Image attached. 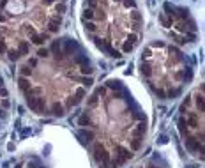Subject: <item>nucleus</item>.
I'll return each instance as SVG.
<instances>
[{
    "mask_svg": "<svg viewBox=\"0 0 205 168\" xmlns=\"http://www.w3.org/2000/svg\"><path fill=\"white\" fill-rule=\"evenodd\" d=\"M117 158L115 159H113L111 163H110V166H113V168H115V166H119V165H122V163H126L127 159H131L133 158V154H131V151L129 149H126V147H119V149H117Z\"/></svg>",
    "mask_w": 205,
    "mask_h": 168,
    "instance_id": "f257e3e1",
    "label": "nucleus"
},
{
    "mask_svg": "<svg viewBox=\"0 0 205 168\" xmlns=\"http://www.w3.org/2000/svg\"><path fill=\"white\" fill-rule=\"evenodd\" d=\"M138 39H140V35L136 34V32L129 34V35L126 37V41H124V48H122V51H120V53H129L136 44H138Z\"/></svg>",
    "mask_w": 205,
    "mask_h": 168,
    "instance_id": "f03ea898",
    "label": "nucleus"
},
{
    "mask_svg": "<svg viewBox=\"0 0 205 168\" xmlns=\"http://www.w3.org/2000/svg\"><path fill=\"white\" fill-rule=\"evenodd\" d=\"M50 35H51V34H48V32H41V34H34V35L30 37V43H34V44L41 46V44H44V41H48V39H50Z\"/></svg>",
    "mask_w": 205,
    "mask_h": 168,
    "instance_id": "7ed1b4c3",
    "label": "nucleus"
},
{
    "mask_svg": "<svg viewBox=\"0 0 205 168\" xmlns=\"http://www.w3.org/2000/svg\"><path fill=\"white\" fill-rule=\"evenodd\" d=\"M78 124L81 126V128H88V126L92 124V119H90V115L85 112V113H81V115H80V119H78Z\"/></svg>",
    "mask_w": 205,
    "mask_h": 168,
    "instance_id": "20e7f679",
    "label": "nucleus"
},
{
    "mask_svg": "<svg viewBox=\"0 0 205 168\" xmlns=\"http://www.w3.org/2000/svg\"><path fill=\"white\" fill-rule=\"evenodd\" d=\"M21 55H27L28 50H30V43L28 41H18V48H16Z\"/></svg>",
    "mask_w": 205,
    "mask_h": 168,
    "instance_id": "39448f33",
    "label": "nucleus"
},
{
    "mask_svg": "<svg viewBox=\"0 0 205 168\" xmlns=\"http://www.w3.org/2000/svg\"><path fill=\"white\" fill-rule=\"evenodd\" d=\"M18 85H19V89L23 90V92H27V90L30 89V80L25 78V76H19V78H18Z\"/></svg>",
    "mask_w": 205,
    "mask_h": 168,
    "instance_id": "423d86ee",
    "label": "nucleus"
},
{
    "mask_svg": "<svg viewBox=\"0 0 205 168\" xmlns=\"http://www.w3.org/2000/svg\"><path fill=\"white\" fill-rule=\"evenodd\" d=\"M6 53H7V58H9V60H13V62H14V60H18V58L21 57V53H19L16 48H9Z\"/></svg>",
    "mask_w": 205,
    "mask_h": 168,
    "instance_id": "0eeeda50",
    "label": "nucleus"
},
{
    "mask_svg": "<svg viewBox=\"0 0 205 168\" xmlns=\"http://www.w3.org/2000/svg\"><path fill=\"white\" fill-rule=\"evenodd\" d=\"M76 135H78L80 138H85L87 142H92V140H94V136H96L92 131H87V129H85V131H80V133H76ZM85 140H83V142H85Z\"/></svg>",
    "mask_w": 205,
    "mask_h": 168,
    "instance_id": "6e6552de",
    "label": "nucleus"
},
{
    "mask_svg": "<svg viewBox=\"0 0 205 168\" xmlns=\"http://www.w3.org/2000/svg\"><path fill=\"white\" fill-rule=\"evenodd\" d=\"M140 149H142V140L134 136L133 142H131V149H129V151H140Z\"/></svg>",
    "mask_w": 205,
    "mask_h": 168,
    "instance_id": "1a4fd4ad",
    "label": "nucleus"
},
{
    "mask_svg": "<svg viewBox=\"0 0 205 168\" xmlns=\"http://www.w3.org/2000/svg\"><path fill=\"white\" fill-rule=\"evenodd\" d=\"M108 87L113 89V90H122V85H120L119 80H110V81H108Z\"/></svg>",
    "mask_w": 205,
    "mask_h": 168,
    "instance_id": "9d476101",
    "label": "nucleus"
},
{
    "mask_svg": "<svg viewBox=\"0 0 205 168\" xmlns=\"http://www.w3.org/2000/svg\"><path fill=\"white\" fill-rule=\"evenodd\" d=\"M48 55H50V50H48V48H42V46H41V48L37 50V55H35V57H37V58H46Z\"/></svg>",
    "mask_w": 205,
    "mask_h": 168,
    "instance_id": "9b49d317",
    "label": "nucleus"
},
{
    "mask_svg": "<svg viewBox=\"0 0 205 168\" xmlns=\"http://www.w3.org/2000/svg\"><path fill=\"white\" fill-rule=\"evenodd\" d=\"M51 112H53L55 115H58V117H62V115H64V108L60 106V104H58V103H55V104H53V106H51Z\"/></svg>",
    "mask_w": 205,
    "mask_h": 168,
    "instance_id": "f8f14e48",
    "label": "nucleus"
},
{
    "mask_svg": "<svg viewBox=\"0 0 205 168\" xmlns=\"http://www.w3.org/2000/svg\"><path fill=\"white\" fill-rule=\"evenodd\" d=\"M30 74H32V69H30L28 66H23V67L19 69V76H25V78H27V76H30Z\"/></svg>",
    "mask_w": 205,
    "mask_h": 168,
    "instance_id": "ddd939ff",
    "label": "nucleus"
},
{
    "mask_svg": "<svg viewBox=\"0 0 205 168\" xmlns=\"http://www.w3.org/2000/svg\"><path fill=\"white\" fill-rule=\"evenodd\" d=\"M80 73H81V74H92V73H94V69H92V67H90V66L87 64V66H81Z\"/></svg>",
    "mask_w": 205,
    "mask_h": 168,
    "instance_id": "4468645a",
    "label": "nucleus"
},
{
    "mask_svg": "<svg viewBox=\"0 0 205 168\" xmlns=\"http://www.w3.org/2000/svg\"><path fill=\"white\" fill-rule=\"evenodd\" d=\"M92 83H94V80L90 78V76L88 78H81V85L83 87H92Z\"/></svg>",
    "mask_w": 205,
    "mask_h": 168,
    "instance_id": "2eb2a0df",
    "label": "nucleus"
},
{
    "mask_svg": "<svg viewBox=\"0 0 205 168\" xmlns=\"http://www.w3.org/2000/svg\"><path fill=\"white\" fill-rule=\"evenodd\" d=\"M85 28H87L90 34H92V32H96V30H97V25H96V23H92V22H88V23L85 25Z\"/></svg>",
    "mask_w": 205,
    "mask_h": 168,
    "instance_id": "dca6fc26",
    "label": "nucleus"
},
{
    "mask_svg": "<svg viewBox=\"0 0 205 168\" xmlns=\"http://www.w3.org/2000/svg\"><path fill=\"white\" fill-rule=\"evenodd\" d=\"M83 18H85V19H92V18H94V11H92V9H85Z\"/></svg>",
    "mask_w": 205,
    "mask_h": 168,
    "instance_id": "f3484780",
    "label": "nucleus"
},
{
    "mask_svg": "<svg viewBox=\"0 0 205 168\" xmlns=\"http://www.w3.org/2000/svg\"><path fill=\"white\" fill-rule=\"evenodd\" d=\"M97 96H99V94H94L92 97H90V99H88V103H87V104H88V106H96V104H97Z\"/></svg>",
    "mask_w": 205,
    "mask_h": 168,
    "instance_id": "a211bd4d",
    "label": "nucleus"
},
{
    "mask_svg": "<svg viewBox=\"0 0 205 168\" xmlns=\"http://www.w3.org/2000/svg\"><path fill=\"white\" fill-rule=\"evenodd\" d=\"M108 53H110V57H113V58H120V57H122V53H120L119 50H110Z\"/></svg>",
    "mask_w": 205,
    "mask_h": 168,
    "instance_id": "6ab92c4d",
    "label": "nucleus"
},
{
    "mask_svg": "<svg viewBox=\"0 0 205 168\" xmlns=\"http://www.w3.org/2000/svg\"><path fill=\"white\" fill-rule=\"evenodd\" d=\"M154 90H156V94L159 96V99H165V97H166V92H165L163 89H154Z\"/></svg>",
    "mask_w": 205,
    "mask_h": 168,
    "instance_id": "aec40b11",
    "label": "nucleus"
},
{
    "mask_svg": "<svg viewBox=\"0 0 205 168\" xmlns=\"http://www.w3.org/2000/svg\"><path fill=\"white\" fill-rule=\"evenodd\" d=\"M37 57H32V58H28V67H34V66H37Z\"/></svg>",
    "mask_w": 205,
    "mask_h": 168,
    "instance_id": "412c9836",
    "label": "nucleus"
},
{
    "mask_svg": "<svg viewBox=\"0 0 205 168\" xmlns=\"http://www.w3.org/2000/svg\"><path fill=\"white\" fill-rule=\"evenodd\" d=\"M0 96H4V99L9 96V92H7V89H6V87H0Z\"/></svg>",
    "mask_w": 205,
    "mask_h": 168,
    "instance_id": "4be33fe9",
    "label": "nucleus"
},
{
    "mask_svg": "<svg viewBox=\"0 0 205 168\" xmlns=\"http://www.w3.org/2000/svg\"><path fill=\"white\" fill-rule=\"evenodd\" d=\"M6 19H7V18H6V14H4L2 11H0V23H2V22H6Z\"/></svg>",
    "mask_w": 205,
    "mask_h": 168,
    "instance_id": "5701e85b",
    "label": "nucleus"
},
{
    "mask_svg": "<svg viewBox=\"0 0 205 168\" xmlns=\"http://www.w3.org/2000/svg\"><path fill=\"white\" fill-rule=\"evenodd\" d=\"M2 106H4V108H9V101H7V99L2 101Z\"/></svg>",
    "mask_w": 205,
    "mask_h": 168,
    "instance_id": "b1692460",
    "label": "nucleus"
},
{
    "mask_svg": "<svg viewBox=\"0 0 205 168\" xmlns=\"http://www.w3.org/2000/svg\"><path fill=\"white\" fill-rule=\"evenodd\" d=\"M0 87H4V80L2 78H0Z\"/></svg>",
    "mask_w": 205,
    "mask_h": 168,
    "instance_id": "393cba45",
    "label": "nucleus"
},
{
    "mask_svg": "<svg viewBox=\"0 0 205 168\" xmlns=\"http://www.w3.org/2000/svg\"><path fill=\"white\" fill-rule=\"evenodd\" d=\"M2 115H4V112H2V110H0V117H2Z\"/></svg>",
    "mask_w": 205,
    "mask_h": 168,
    "instance_id": "a878e982",
    "label": "nucleus"
},
{
    "mask_svg": "<svg viewBox=\"0 0 205 168\" xmlns=\"http://www.w3.org/2000/svg\"><path fill=\"white\" fill-rule=\"evenodd\" d=\"M115 2H122V0H115Z\"/></svg>",
    "mask_w": 205,
    "mask_h": 168,
    "instance_id": "bb28decb",
    "label": "nucleus"
}]
</instances>
